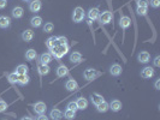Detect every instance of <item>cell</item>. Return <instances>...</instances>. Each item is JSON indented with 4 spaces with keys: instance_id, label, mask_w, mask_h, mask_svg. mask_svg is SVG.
Masks as SVG:
<instances>
[{
    "instance_id": "cell-7",
    "label": "cell",
    "mask_w": 160,
    "mask_h": 120,
    "mask_svg": "<svg viewBox=\"0 0 160 120\" xmlns=\"http://www.w3.org/2000/svg\"><path fill=\"white\" fill-rule=\"evenodd\" d=\"M153 76H154V70H153L152 67H144L142 71H141V77L142 78H152Z\"/></svg>"
},
{
    "instance_id": "cell-31",
    "label": "cell",
    "mask_w": 160,
    "mask_h": 120,
    "mask_svg": "<svg viewBox=\"0 0 160 120\" xmlns=\"http://www.w3.org/2000/svg\"><path fill=\"white\" fill-rule=\"evenodd\" d=\"M7 79H9V82L12 83V84H15L17 83V79H18V75L15 72V73H10V75L7 76Z\"/></svg>"
},
{
    "instance_id": "cell-29",
    "label": "cell",
    "mask_w": 160,
    "mask_h": 120,
    "mask_svg": "<svg viewBox=\"0 0 160 120\" xmlns=\"http://www.w3.org/2000/svg\"><path fill=\"white\" fill-rule=\"evenodd\" d=\"M46 44H47V47L51 49V48H53L54 46H57V37H54V36H52V37H49L47 41H46Z\"/></svg>"
},
{
    "instance_id": "cell-45",
    "label": "cell",
    "mask_w": 160,
    "mask_h": 120,
    "mask_svg": "<svg viewBox=\"0 0 160 120\" xmlns=\"http://www.w3.org/2000/svg\"><path fill=\"white\" fill-rule=\"evenodd\" d=\"M4 120H6V119H4Z\"/></svg>"
},
{
    "instance_id": "cell-43",
    "label": "cell",
    "mask_w": 160,
    "mask_h": 120,
    "mask_svg": "<svg viewBox=\"0 0 160 120\" xmlns=\"http://www.w3.org/2000/svg\"><path fill=\"white\" fill-rule=\"evenodd\" d=\"M21 120H33V119H31L30 117H24V118H22Z\"/></svg>"
},
{
    "instance_id": "cell-42",
    "label": "cell",
    "mask_w": 160,
    "mask_h": 120,
    "mask_svg": "<svg viewBox=\"0 0 160 120\" xmlns=\"http://www.w3.org/2000/svg\"><path fill=\"white\" fill-rule=\"evenodd\" d=\"M155 89H157V90L160 89V79H158V81L155 82Z\"/></svg>"
},
{
    "instance_id": "cell-35",
    "label": "cell",
    "mask_w": 160,
    "mask_h": 120,
    "mask_svg": "<svg viewBox=\"0 0 160 120\" xmlns=\"http://www.w3.org/2000/svg\"><path fill=\"white\" fill-rule=\"evenodd\" d=\"M68 109H70V111H74V112H77V104H76V102H69L68 103Z\"/></svg>"
},
{
    "instance_id": "cell-22",
    "label": "cell",
    "mask_w": 160,
    "mask_h": 120,
    "mask_svg": "<svg viewBox=\"0 0 160 120\" xmlns=\"http://www.w3.org/2000/svg\"><path fill=\"white\" fill-rule=\"evenodd\" d=\"M30 78L28 75H18V79H17V83L21 84V85H26L29 83Z\"/></svg>"
},
{
    "instance_id": "cell-1",
    "label": "cell",
    "mask_w": 160,
    "mask_h": 120,
    "mask_svg": "<svg viewBox=\"0 0 160 120\" xmlns=\"http://www.w3.org/2000/svg\"><path fill=\"white\" fill-rule=\"evenodd\" d=\"M69 52V46L68 44H57L53 48H51V55H53L57 59H62L65 54Z\"/></svg>"
},
{
    "instance_id": "cell-3",
    "label": "cell",
    "mask_w": 160,
    "mask_h": 120,
    "mask_svg": "<svg viewBox=\"0 0 160 120\" xmlns=\"http://www.w3.org/2000/svg\"><path fill=\"white\" fill-rule=\"evenodd\" d=\"M46 109H47V106H46V103L45 102H36L35 104H34V111H35V113H37V114L40 115V114H45V112H46Z\"/></svg>"
},
{
    "instance_id": "cell-21",
    "label": "cell",
    "mask_w": 160,
    "mask_h": 120,
    "mask_svg": "<svg viewBox=\"0 0 160 120\" xmlns=\"http://www.w3.org/2000/svg\"><path fill=\"white\" fill-rule=\"evenodd\" d=\"M49 118L53 119V120H60L63 118V113L59 109H52L51 114H49Z\"/></svg>"
},
{
    "instance_id": "cell-15",
    "label": "cell",
    "mask_w": 160,
    "mask_h": 120,
    "mask_svg": "<svg viewBox=\"0 0 160 120\" xmlns=\"http://www.w3.org/2000/svg\"><path fill=\"white\" fill-rule=\"evenodd\" d=\"M137 59H138V61H140V63H142V64H147V63L149 61V53H148V52H141V53L138 54Z\"/></svg>"
},
{
    "instance_id": "cell-18",
    "label": "cell",
    "mask_w": 160,
    "mask_h": 120,
    "mask_svg": "<svg viewBox=\"0 0 160 120\" xmlns=\"http://www.w3.org/2000/svg\"><path fill=\"white\" fill-rule=\"evenodd\" d=\"M90 98H92V102H93V104H95V106H98L99 103H101V102H104L105 100H104V97L100 95V94H92V96H90Z\"/></svg>"
},
{
    "instance_id": "cell-30",
    "label": "cell",
    "mask_w": 160,
    "mask_h": 120,
    "mask_svg": "<svg viewBox=\"0 0 160 120\" xmlns=\"http://www.w3.org/2000/svg\"><path fill=\"white\" fill-rule=\"evenodd\" d=\"M64 117L68 119V120H72V119H75L76 118V112L74 111H70V109H66L65 113H64Z\"/></svg>"
},
{
    "instance_id": "cell-33",
    "label": "cell",
    "mask_w": 160,
    "mask_h": 120,
    "mask_svg": "<svg viewBox=\"0 0 160 120\" xmlns=\"http://www.w3.org/2000/svg\"><path fill=\"white\" fill-rule=\"evenodd\" d=\"M57 44H68V38L64 36L57 37Z\"/></svg>"
},
{
    "instance_id": "cell-6",
    "label": "cell",
    "mask_w": 160,
    "mask_h": 120,
    "mask_svg": "<svg viewBox=\"0 0 160 120\" xmlns=\"http://www.w3.org/2000/svg\"><path fill=\"white\" fill-rule=\"evenodd\" d=\"M41 6H42L41 0H33V1L30 3V5H29V9H30L31 12H39L40 10H41Z\"/></svg>"
},
{
    "instance_id": "cell-11",
    "label": "cell",
    "mask_w": 160,
    "mask_h": 120,
    "mask_svg": "<svg viewBox=\"0 0 160 120\" xmlns=\"http://www.w3.org/2000/svg\"><path fill=\"white\" fill-rule=\"evenodd\" d=\"M76 104H77L78 109H85L88 107V101H87V98H84V97H78L76 101Z\"/></svg>"
},
{
    "instance_id": "cell-5",
    "label": "cell",
    "mask_w": 160,
    "mask_h": 120,
    "mask_svg": "<svg viewBox=\"0 0 160 120\" xmlns=\"http://www.w3.org/2000/svg\"><path fill=\"white\" fill-rule=\"evenodd\" d=\"M83 76H84V78L87 79V81H92V79H94L98 76V73L94 69H87L83 72Z\"/></svg>"
},
{
    "instance_id": "cell-20",
    "label": "cell",
    "mask_w": 160,
    "mask_h": 120,
    "mask_svg": "<svg viewBox=\"0 0 160 120\" xmlns=\"http://www.w3.org/2000/svg\"><path fill=\"white\" fill-rule=\"evenodd\" d=\"M65 88L68 89L69 91H74V90H76L78 88V85H77L76 81H74V79H69V81L66 82V84H65Z\"/></svg>"
},
{
    "instance_id": "cell-28",
    "label": "cell",
    "mask_w": 160,
    "mask_h": 120,
    "mask_svg": "<svg viewBox=\"0 0 160 120\" xmlns=\"http://www.w3.org/2000/svg\"><path fill=\"white\" fill-rule=\"evenodd\" d=\"M36 51L35 49H29L28 52H26L25 53V58H26V60H30V61H31V60H34L35 58H36Z\"/></svg>"
},
{
    "instance_id": "cell-24",
    "label": "cell",
    "mask_w": 160,
    "mask_h": 120,
    "mask_svg": "<svg viewBox=\"0 0 160 120\" xmlns=\"http://www.w3.org/2000/svg\"><path fill=\"white\" fill-rule=\"evenodd\" d=\"M96 109H98V112H100V113H105V112H107L108 109H110V104L107 103V102H101V103H99L98 106H96Z\"/></svg>"
},
{
    "instance_id": "cell-4",
    "label": "cell",
    "mask_w": 160,
    "mask_h": 120,
    "mask_svg": "<svg viewBox=\"0 0 160 120\" xmlns=\"http://www.w3.org/2000/svg\"><path fill=\"white\" fill-rule=\"evenodd\" d=\"M99 18H100V22H101L102 24H108L112 21V13L110 11H105L100 15Z\"/></svg>"
},
{
    "instance_id": "cell-26",
    "label": "cell",
    "mask_w": 160,
    "mask_h": 120,
    "mask_svg": "<svg viewBox=\"0 0 160 120\" xmlns=\"http://www.w3.org/2000/svg\"><path fill=\"white\" fill-rule=\"evenodd\" d=\"M30 24H31L33 26H35V28H39V26L42 24V18H41V17H39V16L33 17V18H31V21H30Z\"/></svg>"
},
{
    "instance_id": "cell-38",
    "label": "cell",
    "mask_w": 160,
    "mask_h": 120,
    "mask_svg": "<svg viewBox=\"0 0 160 120\" xmlns=\"http://www.w3.org/2000/svg\"><path fill=\"white\" fill-rule=\"evenodd\" d=\"M151 6L152 7H154V9H158L159 6H160V0H151Z\"/></svg>"
},
{
    "instance_id": "cell-12",
    "label": "cell",
    "mask_w": 160,
    "mask_h": 120,
    "mask_svg": "<svg viewBox=\"0 0 160 120\" xmlns=\"http://www.w3.org/2000/svg\"><path fill=\"white\" fill-rule=\"evenodd\" d=\"M33 37H34V31L30 30V29H26L25 31H23V34H22V38L24 40L25 42H29L33 40Z\"/></svg>"
},
{
    "instance_id": "cell-32",
    "label": "cell",
    "mask_w": 160,
    "mask_h": 120,
    "mask_svg": "<svg viewBox=\"0 0 160 120\" xmlns=\"http://www.w3.org/2000/svg\"><path fill=\"white\" fill-rule=\"evenodd\" d=\"M53 29H54V25H53L52 23H46L45 26H43V31L45 32H52Z\"/></svg>"
},
{
    "instance_id": "cell-14",
    "label": "cell",
    "mask_w": 160,
    "mask_h": 120,
    "mask_svg": "<svg viewBox=\"0 0 160 120\" xmlns=\"http://www.w3.org/2000/svg\"><path fill=\"white\" fill-rule=\"evenodd\" d=\"M110 109H112V112H119L122 109V102L118 100H113L110 104Z\"/></svg>"
},
{
    "instance_id": "cell-41",
    "label": "cell",
    "mask_w": 160,
    "mask_h": 120,
    "mask_svg": "<svg viewBox=\"0 0 160 120\" xmlns=\"http://www.w3.org/2000/svg\"><path fill=\"white\" fill-rule=\"evenodd\" d=\"M36 120H48V118L46 117L45 114H40V115L37 117V119H36Z\"/></svg>"
},
{
    "instance_id": "cell-19",
    "label": "cell",
    "mask_w": 160,
    "mask_h": 120,
    "mask_svg": "<svg viewBox=\"0 0 160 120\" xmlns=\"http://www.w3.org/2000/svg\"><path fill=\"white\" fill-rule=\"evenodd\" d=\"M69 73V70L68 67H66L65 65H60V66H58V69H57V76L58 77H64L66 76Z\"/></svg>"
},
{
    "instance_id": "cell-2",
    "label": "cell",
    "mask_w": 160,
    "mask_h": 120,
    "mask_svg": "<svg viewBox=\"0 0 160 120\" xmlns=\"http://www.w3.org/2000/svg\"><path fill=\"white\" fill-rule=\"evenodd\" d=\"M85 15H84V11L82 7H76L75 11H74V15H72V19H74L75 23H79L82 22L84 19Z\"/></svg>"
},
{
    "instance_id": "cell-36",
    "label": "cell",
    "mask_w": 160,
    "mask_h": 120,
    "mask_svg": "<svg viewBox=\"0 0 160 120\" xmlns=\"http://www.w3.org/2000/svg\"><path fill=\"white\" fill-rule=\"evenodd\" d=\"M137 13L140 16H146L147 15V7H140V6H137Z\"/></svg>"
},
{
    "instance_id": "cell-44",
    "label": "cell",
    "mask_w": 160,
    "mask_h": 120,
    "mask_svg": "<svg viewBox=\"0 0 160 120\" xmlns=\"http://www.w3.org/2000/svg\"><path fill=\"white\" fill-rule=\"evenodd\" d=\"M23 1H30V0H23Z\"/></svg>"
},
{
    "instance_id": "cell-16",
    "label": "cell",
    "mask_w": 160,
    "mask_h": 120,
    "mask_svg": "<svg viewBox=\"0 0 160 120\" xmlns=\"http://www.w3.org/2000/svg\"><path fill=\"white\" fill-rule=\"evenodd\" d=\"M37 70H39V73L41 76H46V75H48L49 73V66L48 65H43V64H39L37 66Z\"/></svg>"
},
{
    "instance_id": "cell-37",
    "label": "cell",
    "mask_w": 160,
    "mask_h": 120,
    "mask_svg": "<svg viewBox=\"0 0 160 120\" xmlns=\"http://www.w3.org/2000/svg\"><path fill=\"white\" fill-rule=\"evenodd\" d=\"M9 107V104L6 103L5 101H3V100H0V112H4L6 111V108Z\"/></svg>"
},
{
    "instance_id": "cell-27",
    "label": "cell",
    "mask_w": 160,
    "mask_h": 120,
    "mask_svg": "<svg viewBox=\"0 0 160 120\" xmlns=\"http://www.w3.org/2000/svg\"><path fill=\"white\" fill-rule=\"evenodd\" d=\"M26 72H28V66H25L23 64L17 66V69H16L17 75H26Z\"/></svg>"
},
{
    "instance_id": "cell-13",
    "label": "cell",
    "mask_w": 160,
    "mask_h": 120,
    "mask_svg": "<svg viewBox=\"0 0 160 120\" xmlns=\"http://www.w3.org/2000/svg\"><path fill=\"white\" fill-rule=\"evenodd\" d=\"M100 17V12L98 9H90L89 12H88V18L90 19V21H96V19H99Z\"/></svg>"
},
{
    "instance_id": "cell-39",
    "label": "cell",
    "mask_w": 160,
    "mask_h": 120,
    "mask_svg": "<svg viewBox=\"0 0 160 120\" xmlns=\"http://www.w3.org/2000/svg\"><path fill=\"white\" fill-rule=\"evenodd\" d=\"M154 66H155V67H159V66H160V57L159 55L155 57V59H154Z\"/></svg>"
},
{
    "instance_id": "cell-8",
    "label": "cell",
    "mask_w": 160,
    "mask_h": 120,
    "mask_svg": "<svg viewBox=\"0 0 160 120\" xmlns=\"http://www.w3.org/2000/svg\"><path fill=\"white\" fill-rule=\"evenodd\" d=\"M119 25H121V28H122V29H128L129 26L131 25L130 18H129V17H126V16L121 17V21H119Z\"/></svg>"
},
{
    "instance_id": "cell-40",
    "label": "cell",
    "mask_w": 160,
    "mask_h": 120,
    "mask_svg": "<svg viewBox=\"0 0 160 120\" xmlns=\"http://www.w3.org/2000/svg\"><path fill=\"white\" fill-rule=\"evenodd\" d=\"M6 7V0H0V10Z\"/></svg>"
},
{
    "instance_id": "cell-25",
    "label": "cell",
    "mask_w": 160,
    "mask_h": 120,
    "mask_svg": "<svg viewBox=\"0 0 160 120\" xmlns=\"http://www.w3.org/2000/svg\"><path fill=\"white\" fill-rule=\"evenodd\" d=\"M81 59H82V55H81V53H78V52H74L72 54L70 55V60L74 64H77L81 61Z\"/></svg>"
},
{
    "instance_id": "cell-23",
    "label": "cell",
    "mask_w": 160,
    "mask_h": 120,
    "mask_svg": "<svg viewBox=\"0 0 160 120\" xmlns=\"http://www.w3.org/2000/svg\"><path fill=\"white\" fill-rule=\"evenodd\" d=\"M23 13H24V10L22 7H19V6H17V7H15L12 10V17L21 18V17H23Z\"/></svg>"
},
{
    "instance_id": "cell-17",
    "label": "cell",
    "mask_w": 160,
    "mask_h": 120,
    "mask_svg": "<svg viewBox=\"0 0 160 120\" xmlns=\"http://www.w3.org/2000/svg\"><path fill=\"white\" fill-rule=\"evenodd\" d=\"M11 24V19L6 16H1L0 17V28L1 29H6L7 26H10Z\"/></svg>"
},
{
    "instance_id": "cell-34",
    "label": "cell",
    "mask_w": 160,
    "mask_h": 120,
    "mask_svg": "<svg viewBox=\"0 0 160 120\" xmlns=\"http://www.w3.org/2000/svg\"><path fill=\"white\" fill-rule=\"evenodd\" d=\"M148 0H137V6H140V7H148Z\"/></svg>"
},
{
    "instance_id": "cell-9",
    "label": "cell",
    "mask_w": 160,
    "mask_h": 120,
    "mask_svg": "<svg viewBox=\"0 0 160 120\" xmlns=\"http://www.w3.org/2000/svg\"><path fill=\"white\" fill-rule=\"evenodd\" d=\"M40 64H43V65H48L52 60V55L51 53H43V54L40 55Z\"/></svg>"
},
{
    "instance_id": "cell-10",
    "label": "cell",
    "mask_w": 160,
    "mask_h": 120,
    "mask_svg": "<svg viewBox=\"0 0 160 120\" xmlns=\"http://www.w3.org/2000/svg\"><path fill=\"white\" fill-rule=\"evenodd\" d=\"M110 73L112 76H119L122 73V66L121 65H118V64H113L111 66V69H110Z\"/></svg>"
}]
</instances>
